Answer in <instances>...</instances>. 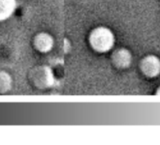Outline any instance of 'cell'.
I'll return each mask as SVG.
<instances>
[{"label": "cell", "mask_w": 160, "mask_h": 145, "mask_svg": "<svg viewBox=\"0 0 160 145\" xmlns=\"http://www.w3.org/2000/svg\"><path fill=\"white\" fill-rule=\"evenodd\" d=\"M34 47L41 53H48L52 50L54 45V39L48 32H40L36 36L33 41Z\"/></svg>", "instance_id": "3"}, {"label": "cell", "mask_w": 160, "mask_h": 145, "mask_svg": "<svg viewBox=\"0 0 160 145\" xmlns=\"http://www.w3.org/2000/svg\"><path fill=\"white\" fill-rule=\"evenodd\" d=\"M12 79L9 74L0 70V93H5L11 89Z\"/></svg>", "instance_id": "6"}, {"label": "cell", "mask_w": 160, "mask_h": 145, "mask_svg": "<svg viewBox=\"0 0 160 145\" xmlns=\"http://www.w3.org/2000/svg\"><path fill=\"white\" fill-rule=\"evenodd\" d=\"M141 70L148 77H155L160 74V59L155 55H148L141 61Z\"/></svg>", "instance_id": "2"}, {"label": "cell", "mask_w": 160, "mask_h": 145, "mask_svg": "<svg viewBox=\"0 0 160 145\" xmlns=\"http://www.w3.org/2000/svg\"><path fill=\"white\" fill-rule=\"evenodd\" d=\"M112 60L117 67L119 68H126L130 66L132 62V55L129 50L125 49H120L116 50L113 54Z\"/></svg>", "instance_id": "4"}, {"label": "cell", "mask_w": 160, "mask_h": 145, "mask_svg": "<svg viewBox=\"0 0 160 145\" xmlns=\"http://www.w3.org/2000/svg\"><path fill=\"white\" fill-rule=\"evenodd\" d=\"M89 43L96 52L106 53L113 49L115 37L112 30L104 26H99L93 29L90 33Z\"/></svg>", "instance_id": "1"}, {"label": "cell", "mask_w": 160, "mask_h": 145, "mask_svg": "<svg viewBox=\"0 0 160 145\" xmlns=\"http://www.w3.org/2000/svg\"><path fill=\"white\" fill-rule=\"evenodd\" d=\"M156 94H157V95H158V96H160V87H158V89H157Z\"/></svg>", "instance_id": "7"}, {"label": "cell", "mask_w": 160, "mask_h": 145, "mask_svg": "<svg viewBox=\"0 0 160 145\" xmlns=\"http://www.w3.org/2000/svg\"><path fill=\"white\" fill-rule=\"evenodd\" d=\"M15 9L16 0H0V21L11 17Z\"/></svg>", "instance_id": "5"}]
</instances>
